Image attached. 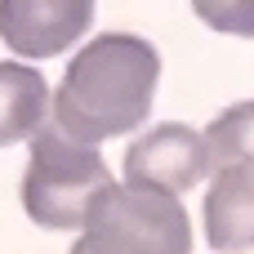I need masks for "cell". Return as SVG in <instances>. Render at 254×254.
<instances>
[{"label": "cell", "instance_id": "7", "mask_svg": "<svg viewBox=\"0 0 254 254\" xmlns=\"http://www.w3.org/2000/svg\"><path fill=\"white\" fill-rule=\"evenodd\" d=\"M49 107L54 98L40 71H31L27 63H0V147L36 138Z\"/></svg>", "mask_w": 254, "mask_h": 254}, {"label": "cell", "instance_id": "8", "mask_svg": "<svg viewBox=\"0 0 254 254\" xmlns=\"http://www.w3.org/2000/svg\"><path fill=\"white\" fill-rule=\"evenodd\" d=\"M196 18L228 36H254V0H210L196 4Z\"/></svg>", "mask_w": 254, "mask_h": 254}, {"label": "cell", "instance_id": "2", "mask_svg": "<svg viewBox=\"0 0 254 254\" xmlns=\"http://www.w3.org/2000/svg\"><path fill=\"white\" fill-rule=\"evenodd\" d=\"M107 188L112 174L98 147L76 143L54 125L31 138V156L22 170V210L31 214V223L49 232H76Z\"/></svg>", "mask_w": 254, "mask_h": 254}, {"label": "cell", "instance_id": "6", "mask_svg": "<svg viewBox=\"0 0 254 254\" xmlns=\"http://www.w3.org/2000/svg\"><path fill=\"white\" fill-rule=\"evenodd\" d=\"M94 22L89 0H0V40L22 58H54Z\"/></svg>", "mask_w": 254, "mask_h": 254}, {"label": "cell", "instance_id": "5", "mask_svg": "<svg viewBox=\"0 0 254 254\" xmlns=\"http://www.w3.org/2000/svg\"><path fill=\"white\" fill-rule=\"evenodd\" d=\"M210 174V147L205 134L192 125H156L125 152V179L129 188H147L161 196H183Z\"/></svg>", "mask_w": 254, "mask_h": 254}, {"label": "cell", "instance_id": "1", "mask_svg": "<svg viewBox=\"0 0 254 254\" xmlns=\"http://www.w3.org/2000/svg\"><path fill=\"white\" fill-rule=\"evenodd\" d=\"M156 76H161V58L143 36L129 31L94 36L67 63L49 107V125L89 147L134 134L152 112Z\"/></svg>", "mask_w": 254, "mask_h": 254}, {"label": "cell", "instance_id": "3", "mask_svg": "<svg viewBox=\"0 0 254 254\" xmlns=\"http://www.w3.org/2000/svg\"><path fill=\"white\" fill-rule=\"evenodd\" d=\"M71 254H192V223L179 196L112 183L89 210Z\"/></svg>", "mask_w": 254, "mask_h": 254}, {"label": "cell", "instance_id": "4", "mask_svg": "<svg viewBox=\"0 0 254 254\" xmlns=\"http://www.w3.org/2000/svg\"><path fill=\"white\" fill-rule=\"evenodd\" d=\"M210 196L205 241L210 250H254V103L228 107L210 129Z\"/></svg>", "mask_w": 254, "mask_h": 254}]
</instances>
